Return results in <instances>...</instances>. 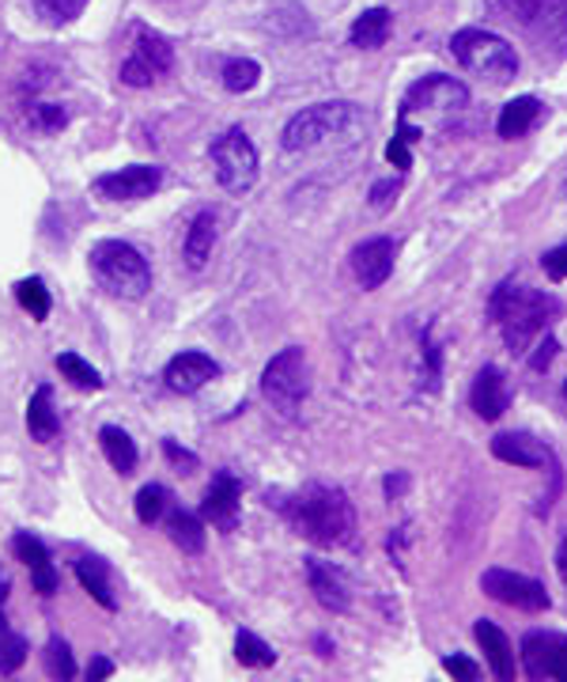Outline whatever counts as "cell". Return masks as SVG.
Here are the masks:
<instances>
[{
	"mask_svg": "<svg viewBox=\"0 0 567 682\" xmlns=\"http://www.w3.org/2000/svg\"><path fill=\"white\" fill-rule=\"evenodd\" d=\"M280 512L307 542L314 546H348L356 539V508H352L348 493L337 485L311 482L296 493V497L280 501Z\"/></svg>",
	"mask_w": 567,
	"mask_h": 682,
	"instance_id": "cell-1",
	"label": "cell"
},
{
	"mask_svg": "<svg viewBox=\"0 0 567 682\" xmlns=\"http://www.w3.org/2000/svg\"><path fill=\"white\" fill-rule=\"evenodd\" d=\"M488 315H492L496 330L503 334V345L514 356H526L534 338L545 334L548 322L560 315V304H556V296L541 293V288H530L522 280L507 277L488 296Z\"/></svg>",
	"mask_w": 567,
	"mask_h": 682,
	"instance_id": "cell-2",
	"label": "cell"
},
{
	"mask_svg": "<svg viewBox=\"0 0 567 682\" xmlns=\"http://www.w3.org/2000/svg\"><path fill=\"white\" fill-rule=\"evenodd\" d=\"M364 122V110L348 99H330V102H314V107L299 110L280 133L284 152L299 156V152H314L322 144H330L333 136H345Z\"/></svg>",
	"mask_w": 567,
	"mask_h": 682,
	"instance_id": "cell-3",
	"label": "cell"
},
{
	"mask_svg": "<svg viewBox=\"0 0 567 682\" xmlns=\"http://www.w3.org/2000/svg\"><path fill=\"white\" fill-rule=\"evenodd\" d=\"M91 273L110 296L122 300H144L152 288V266L133 243L125 239H102L91 246Z\"/></svg>",
	"mask_w": 567,
	"mask_h": 682,
	"instance_id": "cell-4",
	"label": "cell"
},
{
	"mask_svg": "<svg viewBox=\"0 0 567 682\" xmlns=\"http://www.w3.org/2000/svg\"><path fill=\"white\" fill-rule=\"evenodd\" d=\"M451 54L466 73L480 76L488 84H511L519 76V54L507 38L480 28H462L451 38Z\"/></svg>",
	"mask_w": 567,
	"mask_h": 682,
	"instance_id": "cell-5",
	"label": "cell"
},
{
	"mask_svg": "<svg viewBox=\"0 0 567 682\" xmlns=\"http://www.w3.org/2000/svg\"><path fill=\"white\" fill-rule=\"evenodd\" d=\"M492 455L503 459V463L530 466V471L548 474V490L537 505V516H548L564 490V466H560V459H556V451L548 448L545 440H537L534 432H500V437L492 440Z\"/></svg>",
	"mask_w": 567,
	"mask_h": 682,
	"instance_id": "cell-6",
	"label": "cell"
},
{
	"mask_svg": "<svg viewBox=\"0 0 567 682\" xmlns=\"http://www.w3.org/2000/svg\"><path fill=\"white\" fill-rule=\"evenodd\" d=\"M262 395L269 398L273 409H280L284 417H296V409L303 406L307 395H311V361H307L303 349L288 345L265 364Z\"/></svg>",
	"mask_w": 567,
	"mask_h": 682,
	"instance_id": "cell-7",
	"label": "cell"
},
{
	"mask_svg": "<svg viewBox=\"0 0 567 682\" xmlns=\"http://www.w3.org/2000/svg\"><path fill=\"white\" fill-rule=\"evenodd\" d=\"M212 170L227 194H246L257 183V148L238 125L212 141Z\"/></svg>",
	"mask_w": 567,
	"mask_h": 682,
	"instance_id": "cell-8",
	"label": "cell"
},
{
	"mask_svg": "<svg viewBox=\"0 0 567 682\" xmlns=\"http://www.w3.org/2000/svg\"><path fill=\"white\" fill-rule=\"evenodd\" d=\"M503 8L537 46L567 54V0H503Z\"/></svg>",
	"mask_w": 567,
	"mask_h": 682,
	"instance_id": "cell-9",
	"label": "cell"
},
{
	"mask_svg": "<svg viewBox=\"0 0 567 682\" xmlns=\"http://www.w3.org/2000/svg\"><path fill=\"white\" fill-rule=\"evenodd\" d=\"M480 592H485L488 600L503 603V607L526 610V614H541V610H548V603H553L541 580L511 573V569H500V565L480 573Z\"/></svg>",
	"mask_w": 567,
	"mask_h": 682,
	"instance_id": "cell-10",
	"label": "cell"
},
{
	"mask_svg": "<svg viewBox=\"0 0 567 682\" xmlns=\"http://www.w3.org/2000/svg\"><path fill=\"white\" fill-rule=\"evenodd\" d=\"M466 107H469L466 84L454 80V76H446V73H432V76H420V80L405 91L398 118H409V114H416V110H440V114H451V110H466Z\"/></svg>",
	"mask_w": 567,
	"mask_h": 682,
	"instance_id": "cell-11",
	"label": "cell"
},
{
	"mask_svg": "<svg viewBox=\"0 0 567 682\" xmlns=\"http://www.w3.org/2000/svg\"><path fill=\"white\" fill-rule=\"evenodd\" d=\"M522 668L530 679H564L567 682V637L534 629L522 637Z\"/></svg>",
	"mask_w": 567,
	"mask_h": 682,
	"instance_id": "cell-12",
	"label": "cell"
},
{
	"mask_svg": "<svg viewBox=\"0 0 567 682\" xmlns=\"http://www.w3.org/2000/svg\"><path fill=\"white\" fill-rule=\"evenodd\" d=\"M163 170L152 164H133L122 170H110V175L94 178V194L107 201H144L159 190Z\"/></svg>",
	"mask_w": 567,
	"mask_h": 682,
	"instance_id": "cell-13",
	"label": "cell"
},
{
	"mask_svg": "<svg viewBox=\"0 0 567 682\" xmlns=\"http://www.w3.org/2000/svg\"><path fill=\"white\" fill-rule=\"evenodd\" d=\"M393 262H398V239L390 235L367 239L352 251V270L364 288H382L393 273Z\"/></svg>",
	"mask_w": 567,
	"mask_h": 682,
	"instance_id": "cell-14",
	"label": "cell"
},
{
	"mask_svg": "<svg viewBox=\"0 0 567 682\" xmlns=\"http://www.w3.org/2000/svg\"><path fill=\"white\" fill-rule=\"evenodd\" d=\"M220 375V364L212 361L209 353H197V349H186V353L170 356L167 369H163V380H167L170 391L178 395H197L209 380Z\"/></svg>",
	"mask_w": 567,
	"mask_h": 682,
	"instance_id": "cell-15",
	"label": "cell"
},
{
	"mask_svg": "<svg viewBox=\"0 0 567 682\" xmlns=\"http://www.w3.org/2000/svg\"><path fill=\"white\" fill-rule=\"evenodd\" d=\"M469 406L480 421H500L507 414V406H511V383H507V375L496 369V364H485V369L477 372L472 391H469Z\"/></svg>",
	"mask_w": 567,
	"mask_h": 682,
	"instance_id": "cell-16",
	"label": "cell"
},
{
	"mask_svg": "<svg viewBox=\"0 0 567 682\" xmlns=\"http://www.w3.org/2000/svg\"><path fill=\"white\" fill-rule=\"evenodd\" d=\"M238 501H243V485H238V477L231 471H220L216 477H212L209 493H204V501H201V516L212 519L220 531H235Z\"/></svg>",
	"mask_w": 567,
	"mask_h": 682,
	"instance_id": "cell-17",
	"label": "cell"
},
{
	"mask_svg": "<svg viewBox=\"0 0 567 682\" xmlns=\"http://www.w3.org/2000/svg\"><path fill=\"white\" fill-rule=\"evenodd\" d=\"M307 580H311V592L314 600L322 603L325 610L341 614L352 607V592H348V576L341 573L333 561L322 558H307Z\"/></svg>",
	"mask_w": 567,
	"mask_h": 682,
	"instance_id": "cell-18",
	"label": "cell"
},
{
	"mask_svg": "<svg viewBox=\"0 0 567 682\" xmlns=\"http://www.w3.org/2000/svg\"><path fill=\"white\" fill-rule=\"evenodd\" d=\"M12 550H15V558H20L23 565L31 569L34 592L54 595L57 592V569H54V561H49V550L42 546V539H34L31 531H20L12 539Z\"/></svg>",
	"mask_w": 567,
	"mask_h": 682,
	"instance_id": "cell-19",
	"label": "cell"
},
{
	"mask_svg": "<svg viewBox=\"0 0 567 682\" xmlns=\"http://www.w3.org/2000/svg\"><path fill=\"white\" fill-rule=\"evenodd\" d=\"M545 118V102L537 96H519L511 102H503L500 118H496V133L503 136V141H519V136H526L534 125Z\"/></svg>",
	"mask_w": 567,
	"mask_h": 682,
	"instance_id": "cell-20",
	"label": "cell"
},
{
	"mask_svg": "<svg viewBox=\"0 0 567 682\" xmlns=\"http://www.w3.org/2000/svg\"><path fill=\"white\" fill-rule=\"evenodd\" d=\"M472 637H477L480 648H485L492 675H496V679H503V682H511V679H514V648H511V641H507L503 629L496 626V622L480 618L477 626H472Z\"/></svg>",
	"mask_w": 567,
	"mask_h": 682,
	"instance_id": "cell-21",
	"label": "cell"
},
{
	"mask_svg": "<svg viewBox=\"0 0 567 682\" xmlns=\"http://www.w3.org/2000/svg\"><path fill=\"white\" fill-rule=\"evenodd\" d=\"M27 429L38 443H49L62 432V417H57V409H54V391H49L46 383L34 391L27 403Z\"/></svg>",
	"mask_w": 567,
	"mask_h": 682,
	"instance_id": "cell-22",
	"label": "cell"
},
{
	"mask_svg": "<svg viewBox=\"0 0 567 682\" xmlns=\"http://www.w3.org/2000/svg\"><path fill=\"white\" fill-rule=\"evenodd\" d=\"M390 8H367V12L356 15V23L348 28V42L359 50H378L386 46V38H390Z\"/></svg>",
	"mask_w": 567,
	"mask_h": 682,
	"instance_id": "cell-23",
	"label": "cell"
},
{
	"mask_svg": "<svg viewBox=\"0 0 567 682\" xmlns=\"http://www.w3.org/2000/svg\"><path fill=\"white\" fill-rule=\"evenodd\" d=\"M212 246H216V217L212 212H197L193 224L186 232V262L189 270H204L212 258Z\"/></svg>",
	"mask_w": 567,
	"mask_h": 682,
	"instance_id": "cell-24",
	"label": "cell"
},
{
	"mask_svg": "<svg viewBox=\"0 0 567 682\" xmlns=\"http://www.w3.org/2000/svg\"><path fill=\"white\" fill-rule=\"evenodd\" d=\"M76 576H80V584L94 595V603H99L102 610H118V600H114V592H110V569H107V561L80 558V561H76Z\"/></svg>",
	"mask_w": 567,
	"mask_h": 682,
	"instance_id": "cell-25",
	"label": "cell"
},
{
	"mask_svg": "<svg viewBox=\"0 0 567 682\" xmlns=\"http://www.w3.org/2000/svg\"><path fill=\"white\" fill-rule=\"evenodd\" d=\"M99 443H102V455L110 459V466H114V471H122V474L136 471V443L129 440V432H122L118 425H102Z\"/></svg>",
	"mask_w": 567,
	"mask_h": 682,
	"instance_id": "cell-26",
	"label": "cell"
},
{
	"mask_svg": "<svg viewBox=\"0 0 567 682\" xmlns=\"http://www.w3.org/2000/svg\"><path fill=\"white\" fill-rule=\"evenodd\" d=\"M133 54L156 68V76L167 73V68L175 65V46H170L159 31H148V28H136V50Z\"/></svg>",
	"mask_w": 567,
	"mask_h": 682,
	"instance_id": "cell-27",
	"label": "cell"
},
{
	"mask_svg": "<svg viewBox=\"0 0 567 682\" xmlns=\"http://www.w3.org/2000/svg\"><path fill=\"white\" fill-rule=\"evenodd\" d=\"M170 542L182 546V553H201L204 550V524L193 516V512H175L167 519Z\"/></svg>",
	"mask_w": 567,
	"mask_h": 682,
	"instance_id": "cell-28",
	"label": "cell"
},
{
	"mask_svg": "<svg viewBox=\"0 0 567 682\" xmlns=\"http://www.w3.org/2000/svg\"><path fill=\"white\" fill-rule=\"evenodd\" d=\"M257 80H262V65L254 57H235V62L223 65V88L231 96H243V91H254Z\"/></svg>",
	"mask_w": 567,
	"mask_h": 682,
	"instance_id": "cell-29",
	"label": "cell"
},
{
	"mask_svg": "<svg viewBox=\"0 0 567 682\" xmlns=\"http://www.w3.org/2000/svg\"><path fill=\"white\" fill-rule=\"evenodd\" d=\"M57 369H62V375L73 387H80V391H102V375L91 369L84 356H76V353H57Z\"/></svg>",
	"mask_w": 567,
	"mask_h": 682,
	"instance_id": "cell-30",
	"label": "cell"
},
{
	"mask_svg": "<svg viewBox=\"0 0 567 682\" xmlns=\"http://www.w3.org/2000/svg\"><path fill=\"white\" fill-rule=\"evenodd\" d=\"M235 656L246 668H273V663H277V652H273L257 634H251V629H243V634L235 637Z\"/></svg>",
	"mask_w": 567,
	"mask_h": 682,
	"instance_id": "cell-31",
	"label": "cell"
},
{
	"mask_svg": "<svg viewBox=\"0 0 567 682\" xmlns=\"http://www.w3.org/2000/svg\"><path fill=\"white\" fill-rule=\"evenodd\" d=\"M15 300L23 311H31V319H46L49 315V288L42 285V277H27L15 285Z\"/></svg>",
	"mask_w": 567,
	"mask_h": 682,
	"instance_id": "cell-32",
	"label": "cell"
},
{
	"mask_svg": "<svg viewBox=\"0 0 567 682\" xmlns=\"http://www.w3.org/2000/svg\"><path fill=\"white\" fill-rule=\"evenodd\" d=\"M23 660H27V641H23L20 634H12V629L4 626V618H0V671L12 675V671L23 668Z\"/></svg>",
	"mask_w": 567,
	"mask_h": 682,
	"instance_id": "cell-33",
	"label": "cell"
},
{
	"mask_svg": "<svg viewBox=\"0 0 567 682\" xmlns=\"http://www.w3.org/2000/svg\"><path fill=\"white\" fill-rule=\"evenodd\" d=\"M167 501H170L167 485H144V490L136 493V519L152 527V524H156V519L163 516V508H167Z\"/></svg>",
	"mask_w": 567,
	"mask_h": 682,
	"instance_id": "cell-34",
	"label": "cell"
},
{
	"mask_svg": "<svg viewBox=\"0 0 567 682\" xmlns=\"http://www.w3.org/2000/svg\"><path fill=\"white\" fill-rule=\"evenodd\" d=\"M46 671H49V679H73L76 675V660H73V652H68V645L62 641V637H49V645H46Z\"/></svg>",
	"mask_w": 567,
	"mask_h": 682,
	"instance_id": "cell-35",
	"label": "cell"
},
{
	"mask_svg": "<svg viewBox=\"0 0 567 682\" xmlns=\"http://www.w3.org/2000/svg\"><path fill=\"white\" fill-rule=\"evenodd\" d=\"M440 375H443V353L432 338V327L424 330V372H420V387L440 391Z\"/></svg>",
	"mask_w": 567,
	"mask_h": 682,
	"instance_id": "cell-36",
	"label": "cell"
},
{
	"mask_svg": "<svg viewBox=\"0 0 567 682\" xmlns=\"http://www.w3.org/2000/svg\"><path fill=\"white\" fill-rule=\"evenodd\" d=\"M34 4H38V12L46 15L49 23H68L84 12L88 0H34Z\"/></svg>",
	"mask_w": 567,
	"mask_h": 682,
	"instance_id": "cell-37",
	"label": "cell"
},
{
	"mask_svg": "<svg viewBox=\"0 0 567 682\" xmlns=\"http://www.w3.org/2000/svg\"><path fill=\"white\" fill-rule=\"evenodd\" d=\"M31 122L38 125L42 133H54L68 122V110L57 107V102H38V107L31 110Z\"/></svg>",
	"mask_w": 567,
	"mask_h": 682,
	"instance_id": "cell-38",
	"label": "cell"
},
{
	"mask_svg": "<svg viewBox=\"0 0 567 682\" xmlns=\"http://www.w3.org/2000/svg\"><path fill=\"white\" fill-rule=\"evenodd\" d=\"M152 80H156V68L141 62L136 54L122 65V84H129V88H152Z\"/></svg>",
	"mask_w": 567,
	"mask_h": 682,
	"instance_id": "cell-39",
	"label": "cell"
},
{
	"mask_svg": "<svg viewBox=\"0 0 567 682\" xmlns=\"http://www.w3.org/2000/svg\"><path fill=\"white\" fill-rule=\"evenodd\" d=\"M541 270L548 273V280H567V243L541 254Z\"/></svg>",
	"mask_w": 567,
	"mask_h": 682,
	"instance_id": "cell-40",
	"label": "cell"
},
{
	"mask_svg": "<svg viewBox=\"0 0 567 682\" xmlns=\"http://www.w3.org/2000/svg\"><path fill=\"white\" fill-rule=\"evenodd\" d=\"M398 190H401V178H382V183L371 186V209L386 212L393 201H398Z\"/></svg>",
	"mask_w": 567,
	"mask_h": 682,
	"instance_id": "cell-41",
	"label": "cell"
},
{
	"mask_svg": "<svg viewBox=\"0 0 567 682\" xmlns=\"http://www.w3.org/2000/svg\"><path fill=\"white\" fill-rule=\"evenodd\" d=\"M443 671H451L454 679H466V682L480 679V668L472 660H466V656H443Z\"/></svg>",
	"mask_w": 567,
	"mask_h": 682,
	"instance_id": "cell-42",
	"label": "cell"
},
{
	"mask_svg": "<svg viewBox=\"0 0 567 682\" xmlns=\"http://www.w3.org/2000/svg\"><path fill=\"white\" fill-rule=\"evenodd\" d=\"M163 451H167V459L175 466H186V474L197 471V455H193V451H186V448H178L175 440H163Z\"/></svg>",
	"mask_w": 567,
	"mask_h": 682,
	"instance_id": "cell-43",
	"label": "cell"
},
{
	"mask_svg": "<svg viewBox=\"0 0 567 682\" xmlns=\"http://www.w3.org/2000/svg\"><path fill=\"white\" fill-rule=\"evenodd\" d=\"M386 160H390L393 167H401V170H405V167L412 164V156H409V141H405V136H401V133L390 141V148H386Z\"/></svg>",
	"mask_w": 567,
	"mask_h": 682,
	"instance_id": "cell-44",
	"label": "cell"
},
{
	"mask_svg": "<svg viewBox=\"0 0 567 682\" xmlns=\"http://www.w3.org/2000/svg\"><path fill=\"white\" fill-rule=\"evenodd\" d=\"M556 349H560V345H556V338H553V334H548L545 341H541V345H537V353H534V361H530V364H534V372H545L548 364H553Z\"/></svg>",
	"mask_w": 567,
	"mask_h": 682,
	"instance_id": "cell-45",
	"label": "cell"
},
{
	"mask_svg": "<svg viewBox=\"0 0 567 682\" xmlns=\"http://www.w3.org/2000/svg\"><path fill=\"white\" fill-rule=\"evenodd\" d=\"M110 675H114V663H110L107 656H94L88 663V679H110Z\"/></svg>",
	"mask_w": 567,
	"mask_h": 682,
	"instance_id": "cell-46",
	"label": "cell"
},
{
	"mask_svg": "<svg viewBox=\"0 0 567 682\" xmlns=\"http://www.w3.org/2000/svg\"><path fill=\"white\" fill-rule=\"evenodd\" d=\"M405 485H409V477L405 474H398V477H386V497H401L405 493Z\"/></svg>",
	"mask_w": 567,
	"mask_h": 682,
	"instance_id": "cell-47",
	"label": "cell"
},
{
	"mask_svg": "<svg viewBox=\"0 0 567 682\" xmlns=\"http://www.w3.org/2000/svg\"><path fill=\"white\" fill-rule=\"evenodd\" d=\"M556 573H560L564 587H567V535L560 539V546H556Z\"/></svg>",
	"mask_w": 567,
	"mask_h": 682,
	"instance_id": "cell-48",
	"label": "cell"
},
{
	"mask_svg": "<svg viewBox=\"0 0 567 682\" xmlns=\"http://www.w3.org/2000/svg\"><path fill=\"white\" fill-rule=\"evenodd\" d=\"M8 587H12V580H8V573H4V569H0V603L8 600Z\"/></svg>",
	"mask_w": 567,
	"mask_h": 682,
	"instance_id": "cell-49",
	"label": "cell"
},
{
	"mask_svg": "<svg viewBox=\"0 0 567 682\" xmlns=\"http://www.w3.org/2000/svg\"><path fill=\"white\" fill-rule=\"evenodd\" d=\"M564 398H567V383H564Z\"/></svg>",
	"mask_w": 567,
	"mask_h": 682,
	"instance_id": "cell-50",
	"label": "cell"
},
{
	"mask_svg": "<svg viewBox=\"0 0 567 682\" xmlns=\"http://www.w3.org/2000/svg\"><path fill=\"white\" fill-rule=\"evenodd\" d=\"M564 190H567V178H564Z\"/></svg>",
	"mask_w": 567,
	"mask_h": 682,
	"instance_id": "cell-51",
	"label": "cell"
}]
</instances>
